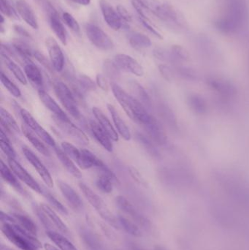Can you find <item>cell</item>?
<instances>
[{
  "instance_id": "1",
  "label": "cell",
  "mask_w": 249,
  "mask_h": 250,
  "mask_svg": "<svg viewBox=\"0 0 249 250\" xmlns=\"http://www.w3.org/2000/svg\"><path fill=\"white\" fill-rule=\"evenodd\" d=\"M223 13L215 20L214 26L219 32L235 34L240 32L248 19V7L246 0H225Z\"/></svg>"
},
{
  "instance_id": "2",
  "label": "cell",
  "mask_w": 249,
  "mask_h": 250,
  "mask_svg": "<svg viewBox=\"0 0 249 250\" xmlns=\"http://www.w3.org/2000/svg\"><path fill=\"white\" fill-rule=\"evenodd\" d=\"M1 232L12 244L21 250H38L42 245L36 236L22 229L17 223H2Z\"/></svg>"
},
{
  "instance_id": "3",
  "label": "cell",
  "mask_w": 249,
  "mask_h": 250,
  "mask_svg": "<svg viewBox=\"0 0 249 250\" xmlns=\"http://www.w3.org/2000/svg\"><path fill=\"white\" fill-rule=\"evenodd\" d=\"M79 188L84 195L85 198L87 199L89 204L96 209L101 217L115 229H119L120 226L118 223V217H115L110 211L109 208H108L103 200L97 194L95 193L86 184L80 182L79 184Z\"/></svg>"
},
{
  "instance_id": "4",
  "label": "cell",
  "mask_w": 249,
  "mask_h": 250,
  "mask_svg": "<svg viewBox=\"0 0 249 250\" xmlns=\"http://www.w3.org/2000/svg\"><path fill=\"white\" fill-rule=\"evenodd\" d=\"M54 92L66 111L76 120H81L82 116L77 106V101L71 89L62 82L57 81L54 83Z\"/></svg>"
},
{
  "instance_id": "5",
  "label": "cell",
  "mask_w": 249,
  "mask_h": 250,
  "mask_svg": "<svg viewBox=\"0 0 249 250\" xmlns=\"http://www.w3.org/2000/svg\"><path fill=\"white\" fill-rule=\"evenodd\" d=\"M86 33L89 41L99 49L109 51L114 48V43L111 38L96 25L87 23Z\"/></svg>"
},
{
  "instance_id": "6",
  "label": "cell",
  "mask_w": 249,
  "mask_h": 250,
  "mask_svg": "<svg viewBox=\"0 0 249 250\" xmlns=\"http://www.w3.org/2000/svg\"><path fill=\"white\" fill-rule=\"evenodd\" d=\"M19 114H20L22 120H23L26 126H27L29 129L33 130V132H35V134L38 135V136L39 137V138L42 139L45 144H48V145L53 147V148L57 147L55 140H54L53 137L37 122V120L32 117V114H31L29 111L23 109V108H20Z\"/></svg>"
},
{
  "instance_id": "7",
  "label": "cell",
  "mask_w": 249,
  "mask_h": 250,
  "mask_svg": "<svg viewBox=\"0 0 249 250\" xmlns=\"http://www.w3.org/2000/svg\"><path fill=\"white\" fill-rule=\"evenodd\" d=\"M23 155L26 157V160L30 163V164L33 166L34 168L37 170L38 174L42 178L44 183L48 187L52 188L54 187V181H53L52 176L50 174L47 167L44 166L43 163L40 161L38 156L27 147H23L22 148Z\"/></svg>"
},
{
  "instance_id": "8",
  "label": "cell",
  "mask_w": 249,
  "mask_h": 250,
  "mask_svg": "<svg viewBox=\"0 0 249 250\" xmlns=\"http://www.w3.org/2000/svg\"><path fill=\"white\" fill-rule=\"evenodd\" d=\"M54 122L60 129L68 136L71 137L73 140L80 145L86 146L89 144V140L87 135L79 129L76 125L73 124L70 120H63L53 117Z\"/></svg>"
},
{
  "instance_id": "9",
  "label": "cell",
  "mask_w": 249,
  "mask_h": 250,
  "mask_svg": "<svg viewBox=\"0 0 249 250\" xmlns=\"http://www.w3.org/2000/svg\"><path fill=\"white\" fill-rule=\"evenodd\" d=\"M9 167L13 170L16 176L27 185L32 190L35 191L38 194H42L43 189L39 186V184L35 180L33 177L26 171L24 167L20 166L19 162L16 161V159L7 158Z\"/></svg>"
},
{
  "instance_id": "10",
  "label": "cell",
  "mask_w": 249,
  "mask_h": 250,
  "mask_svg": "<svg viewBox=\"0 0 249 250\" xmlns=\"http://www.w3.org/2000/svg\"><path fill=\"white\" fill-rule=\"evenodd\" d=\"M115 204L118 208L123 211L124 214L130 217L133 222L139 226L147 227L149 225V221L146 220L144 216L140 214L138 211L136 209L135 207L122 195H118L115 198Z\"/></svg>"
},
{
  "instance_id": "11",
  "label": "cell",
  "mask_w": 249,
  "mask_h": 250,
  "mask_svg": "<svg viewBox=\"0 0 249 250\" xmlns=\"http://www.w3.org/2000/svg\"><path fill=\"white\" fill-rule=\"evenodd\" d=\"M45 45L54 70L58 73L62 71L64 66V57L58 42L54 38L49 37L45 40Z\"/></svg>"
},
{
  "instance_id": "12",
  "label": "cell",
  "mask_w": 249,
  "mask_h": 250,
  "mask_svg": "<svg viewBox=\"0 0 249 250\" xmlns=\"http://www.w3.org/2000/svg\"><path fill=\"white\" fill-rule=\"evenodd\" d=\"M114 61L121 70L138 77H141L144 75V70L141 64L130 56L123 54H116L114 57Z\"/></svg>"
},
{
  "instance_id": "13",
  "label": "cell",
  "mask_w": 249,
  "mask_h": 250,
  "mask_svg": "<svg viewBox=\"0 0 249 250\" xmlns=\"http://www.w3.org/2000/svg\"><path fill=\"white\" fill-rule=\"evenodd\" d=\"M111 89L118 104L122 107L127 115L133 120V111H134L135 99L132 95H129L116 83H112Z\"/></svg>"
},
{
  "instance_id": "14",
  "label": "cell",
  "mask_w": 249,
  "mask_h": 250,
  "mask_svg": "<svg viewBox=\"0 0 249 250\" xmlns=\"http://www.w3.org/2000/svg\"><path fill=\"white\" fill-rule=\"evenodd\" d=\"M102 16L106 21L107 24L115 31L119 30L124 24L122 19L118 15V12L114 10V7L106 0H100L99 1Z\"/></svg>"
},
{
  "instance_id": "15",
  "label": "cell",
  "mask_w": 249,
  "mask_h": 250,
  "mask_svg": "<svg viewBox=\"0 0 249 250\" xmlns=\"http://www.w3.org/2000/svg\"><path fill=\"white\" fill-rule=\"evenodd\" d=\"M57 184H58V187L61 194L67 200V202L70 204V205L74 209H81L83 208V201L77 192L70 185L63 181H58Z\"/></svg>"
},
{
  "instance_id": "16",
  "label": "cell",
  "mask_w": 249,
  "mask_h": 250,
  "mask_svg": "<svg viewBox=\"0 0 249 250\" xmlns=\"http://www.w3.org/2000/svg\"><path fill=\"white\" fill-rule=\"evenodd\" d=\"M38 96H39L42 104L45 105V108H47V109L49 110L54 114V117L59 119V120H70L67 114L60 108L59 105L44 89L38 90Z\"/></svg>"
},
{
  "instance_id": "17",
  "label": "cell",
  "mask_w": 249,
  "mask_h": 250,
  "mask_svg": "<svg viewBox=\"0 0 249 250\" xmlns=\"http://www.w3.org/2000/svg\"><path fill=\"white\" fill-rule=\"evenodd\" d=\"M207 83L211 89L224 96L230 97L236 95L237 89L235 86L225 79L220 78H209Z\"/></svg>"
},
{
  "instance_id": "18",
  "label": "cell",
  "mask_w": 249,
  "mask_h": 250,
  "mask_svg": "<svg viewBox=\"0 0 249 250\" xmlns=\"http://www.w3.org/2000/svg\"><path fill=\"white\" fill-rule=\"evenodd\" d=\"M16 5L18 13L24 21L33 29H38V20L31 6L25 0H17Z\"/></svg>"
},
{
  "instance_id": "19",
  "label": "cell",
  "mask_w": 249,
  "mask_h": 250,
  "mask_svg": "<svg viewBox=\"0 0 249 250\" xmlns=\"http://www.w3.org/2000/svg\"><path fill=\"white\" fill-rule=\"evenodd\" d=\"M89 126H90L91 132L95 137V139L101 144V146L105 150L109 152H112L114 146L111 142V138H110L108 133L102 129L99 123H96L95 121H91Z\"/></svg>"
},
{
  "instance_id": "20",
  "label": "cell",
  "mask_w": 249,
  "mask_h": 250,
  "mask_svg": "<svg viewBox=\"0 0 249 250\" xmlns=\"http://www.w3.org/2000/svg\"><path fill=\"white\" fill-rule=\"evenodd\" d=\"M129 88L132 93V96L144 105L147 109L152 108V102L148 92L146 89L134 80H130L128 82Z\"/></svg>"
},
{
  "instance_id": "21",
  "label": "cell",
  "mask_w": 249,
  "mask_h": 250,
  "mask_svg": "<svg viewBox=\"0 0 249 250\" xmlns=\"http://www.w3.org/2000/svg\"><path fill=\"white\" fill-rule=\"evenodd\" d=\"M107 108H108L110 114H111L113 121H114V125H115V129L118 131L119 135H121L125 141H130L132 138L131 132H130V129H129L125 122L122 120L120 114H118L115 107L111 105V104H108V105H107Z\"/></svg>"
},
{
  "instance_id": "22",
  "label": "cell",
  "mask_w": 249,
  "mask_h": 250,
  "mask_svg": "<svg viewBox=\"0 0 249 250\" xmlns=\"http://www.w3.org/2000/svg\"><path fill=\"white\" fill-rule=\"evenodd\" d=\"M92 112H93L95 118L97 120L98 123L102 126V129L108 133L111 140L115 141V142L118 141V135L117 133L116 129L111 124V122L108 120L107 116L104 114L103 111L97 107H94L92 108Z\"/></svg>"
},
{
  "instance_id": "23",
  "label": "cell",
  "mask_w": 249,
  "mask_h": 250,
  "mask_svg": "<svg viewBox=\"0 0 249 250\" xmlns=\"http://www.w3.org/2000/svg\"><path fill=\"white\" fill-rule=\"evenodd\" d=\"M0 172H1V178H2L4 182H7L10 186L13 187L18 192L26 196V191L22 188L21 185L18 180L17 176L13 173V170H11L10 167L6 166L5 163L2 160L1 161Z\"/></svg>"
},
{
  "instance_id": "24",
  "label": "cell",
  "mask_w": 249,
  "mask_h": 250,
  "mask_svg": "<svg viewBox=\"0 0 249 250\" xmlns=\"http://www.w3.org/2000/svg\"><path fill=\"white\" fill-rule=\"evenodd\" d=\"M54 151H55L56 155L58 157V160L61 162L62 166L65 167L66 170L72 176H74L75 178H77V179L81 178L82 174L78 167L76 166L73 160L62 149L58 148V147H55Z\"/></svg>"
},
{
  "instance_id": "25",
  "label": "cell",
  "mask_w": 249,
  "mask_h": 250,
  "mask_svg": "<svg viewBox=\"0 0 249 250\" xmlns=\"http://www.w3.org/2000/svg\"><path fill=\"white\" fill-rule=\"evenodd\" d=\"M24 73L26 79L30 81L32 84L39 89H43V77L40 70L32 62L26 63L24 65Z\"/></svg>"
},
{
  "instance_id": "26",
  "label": "cell",
  "mask_w": 249,
  "mask_h": 250,
  "mask_svg": "<svg viewBox=\"0 0 249 250\" xmlns=\"http://www.w3.org/2000/svg\"><path fill=\"white\" fill-rule=\"evenodd\" d=\"M48 20H49L50 26H51V29L54 31L55 35H57V38L59 39V41H61L63 45H67V31H66L63 23H61L57 11L49 15L48 16Z\"/></svg>"
},
{
  "instance_id": "27",
  "label": "cell",
  "mask_w": 249,
  "mask_h": 250,
  "mask_svg": "<svg viewBox=\"0 0 249 250\" xmlns=\"http://www.w3.org/2000/svg\"><path fill=\"white\" fill-rule=\"evenodd\" d=\"M128 41L130 45L136 50L145 49L152 45V41L149 37L140 32H130L128 35Z\"/></svg>"
},
{
  "instance_id": "28",
  "label": "cell",
  "mask_w": 249,
  "mask_h": 250,
  "mask_svg": "<svg viewBox=\"0 0 249 250\" xmlns=\"http://www.w3.org/2000/svg\"><path fill=\"white\" fill-rule=\"evenodd\" d=\"M136 138L137 141L140 143L145 151L152 157V158L156 159V160H160L161 154L159 153V150L155 146L153 141L149 137L146 136L140 132L136 133Z\"/></svg>"
},
{
  "instance_id": "29",
  "label": "cell",
  "mask_w": 249,
  "mask_h": 250,
  "mask_svg": "<svg viewBox=\"0 0 249 250\" xmlns=\"http://www.w3.org/2000/svg\"><path fill=\"white\" fill-rule=\"evenodd\" d=\"M1 59H2L3 62L7 66V68L13 73V76L19 80V82L21 83L22 84H27V79H26V75H25V73H23V70L20 68V67L4 53L1 52Z\"/></svg>"
},
{
  "instance_id": "30",
  "label": "cell",
  "mask_w": 249,
  "mask_h": 250,
  "mask_svg": "<svg viewBox=\"0 0 249 250\" xmlns=\"http://www.w3.org/2000/svg\"><path fill=\"white\" fill-rule=\"evenodd\" d=\"M145 130L147 133L148 136L158 144H164L166 143L167 137L165 132L162 130L161 126L158 124L157 122H153L152 124L145 126Z\"/></svg>"
},
{
  "instance_id": "31",
  "label": "cell",
  "mask_w": 249,
  "mask_h": 250,
  "mask_svg": "<svg viewBox=\"0 0 249 250\" xmlns=\"http://www.w3.org/2000/svg\"><path fill=\"white\" fill-rule=\"evenodd\" d=\"M21 131L23 135H25L28 141L32 144L34 147L39 151L40 154H43L44 156L49 157L50 151L48 149L45 144L38 138L34 135L33 132L29 129L27 126H22Z\"/></svg>"
},
{
  "instance_id": "32",
  "label": "cell",
  "mask_w": 249,
  "mask_h": 250,
  "mask_svg": "<svg viewBox=\"0 0 249 250\" xmlns=\"http://www.w3.org/2000/svg\"><path fill=\"white\" fill-rule=\"evenodd\" d=\"M48 238L61 250H78L70 241L54 230H47Z\"/></svg>"
},
{
  "instance_id": "33",
  "label": "cell",
  "mask_w": 249,
  "mask_h": 250,
  "mask_svg": "<svg viewBox=\"0 0 249 250\" xmlns=\"http://www.w3.org/2000/svg\"><path fill=\"white\" fill-rule=\"evenodd\" d=\"M11 215L14 217L16 220V223L22 229L26 230V231L30 233L33 236H37L38 234V229H37L36 225L34 223L33 220L25 215V214H20V213H12Z\"/></svg>"
},
{
  "instance_id": "34",
  "label": "cell",
  "mask_w": 249,
  "mask_h": 250,
  "mask_svg": "<svg viewBox=\"0 0 249 250\" xmlns=\"http://www.w3.org/2000/svg\"><path fill=\"white\" fill-rule=\"evenodd\" d=\"M41 208H42L45 214L48 216L49 220H51L54 227L57 228L58 230L64 233H68V228L64 224L61 218L57 215V213L46 204H40Z\"/></svg>"
},
{
  "instance_id": "35",
  "label": "cell",
  "mask_w": 249,
  "mask_h": 250,
  "mask_svg": "<svg viewBox=\"0 0 249 250\" xmlns=\"http://www.w3.org/2000/svg\"><path fill=\"white\" fill-rule=\"evenodd\" d=\"M188 104L191 109L197 114H204L207 112L208 105L204 98L197 94L190 95Z\"/></svg>"
},
{
  "instance_id": "36",
  "label": "cell",
  "mask_w": 249,
  "mask_h": 250,
  "mask_svg": "<svg viewBox=\"0 0 249 250\" xmlns=\"http://www.w3.org/2000/svg\"><path fill=\"white\" fill-rule=\"evenodd\" d=\"M139 4L145 9L153 13L159 19L165 9V3H162L159 0H137Z\"/></svg>"
},
{
  "instance_id": "37",
  "label": "cell",
  "mask_w": 249,
  "mask_h": 250,
  "mask_svg": "<svg viewBox=\"0 0 249 250\" xmlns=\"http://www.w3.org/2000/svg\"><path fill=\"white\" fill-rule=\"evenodd\" d=\"M104 75L111 80H118L121 77V69L119 68L115 61L105 60L102 64Z\"/></svg>"
},
{
  "instance_id": "38",
  "label": "cell",
  "mask_w": 249,
  "mask_h": 250,
  "mask_svg": "<svg viewBox=\"0 0 249 250\" xmlns=\"http://www.w3.org/2000/svg\"><path fill=\"white\" fill-rule=\"evenodd\" d=\"M117 217L120 227L122 228L127 233L135 237H140L142 236L141 230L134 222L131 221L122 215H118Z\"/></svg>"
},
{
  "instance_id": "39",
  "label": "cell",
  "mask_w": 249,
  "mask_h": 250,
  "mask_svg": "<svg viewBox=\"0 0 249 250\" xmlns=\"http://www.w3.org/2000/svg\"><path fill=\"white\" fill-rule=\"evenodd\" d=\"M1 114V123L2 126H5V129H8L9 131H13L16 133H20V129L18 125L13 116L4 108L1 107L0 110Z\"/></svg>"
},
{
  "instance_id": "40",
  "label": "cell",
  "mask_w": 249,
  "mask_h": 250,
  "mask_svg": "<svg viewBox=\"0 0 249 250\" xmlns=\"http://www.w3.org/2000/svg\"><path fill=\"white\" fill-rule=\"evenodd\" d=\"M80 235L89 250H100V245L93 233L86 229H80Z\"/></svg>"
},
{
  "instance_id": "41",
  "label": "cell",
  "mask_w": 249,
  "mask_h": 250,
  "mask_svg": "<svg viewBox=\"0 0 249 250\" xmlns=\"http://www.w3.org/2000/svg\"><path fill=\"white\" fill-rule=\"evenodd\" d=\"M114 185L115 183L111 178L102 173H99L96 180V188L104 193L108 194L112 192Z\"/></svg>"
},
{
  "instance_id": "42",
  "label": "cell",
  "mask_w": 249,
  "mask_h": 250,
  "mask_svg": "<svg viewBox=\"0 0 249 250\" xmlns=\"http://www.w3.org/2000/svg\"><path fill=\"white\" fill-rule=\"evenodd\" d=\"M1 151L7 156V158L16 159V151L13 149L10 144V140L7 138V135L4 132V129L1 130V141H0Z\"/></svg>"
},
{
  "instance_id": "43",
  "label": "cell",
  "mask_w": 249,
  "mask_h": 250,
  "mask_svg": "<svg viewBox=\"0 0 249 250\" xmlns=\"http://www.w3.org/2000/svg\"><path fill=\"white\" fill-rule=\"evenodd\" d=\"M0 9L1 14L9 18L19 20V13L13 7L11 0H0Z\"/></svg>"
},
{
  "instance_id": "44",
  "label": "cell",
  "mask_w": 249,
  "mask_h": 250,
  "mask_svg": "<svg viewBox=\"0 0 249 250\" xmlns=\"http://www.w3.org/2000/svg\"><path fill=\"white\" fill-rule=\"evenodd\" d=\"M1 82L3 86L6 89L13 95L15 98H20L21 96V92H20L19 88L10 80L8 77L4 74V72L1 73Z\"/></svg>"
},
{
  "instance_id": "45",
  "label": "cell",
  "mask_w": 249,
  "mask_h": 250,
  "mask_svg": "<svg viewBox=\"0 0 249 250\" xmlns=\"http://www.w3.org/2000/svg\"><path fill=\"white\" fill-rule=\"evenodd\" d=\"M63 151L76 163L80 160L81 156V150H79L77 147L69 142H62L61 144Z\"/></svg>"
},
{
  "instance_id": "46",
  "label": "cell",
  "mask_w": 249,
  "mask_h": 250,
  "mask_svg": "<svg viewBox=\"0 0 249 250\" xmlns=\"http://www.w3.org/2000/svg\"><path fill=\"white\" fill-rule=\"evenodd\" d=\"M33 209L35 214L38 216V219L40 220L44 227L48 230H54V226L51 223V220L48 218L45 211L41 208L40 205H38L37 204H33Z\"/></svg>"
},
{
  "instance_id": "47",
  "label": "cell",
  "mask_w": 249,
  "mask_h": 250,
  "mask_svg": "<svg viewBox=\"0 0 249 250\" xmlns=\"http://www.w3.org/2000/svg\"><path fill=\"white\" fill-rule=\"evenodd\" d=\"M42 195L45 197L48 202L56 208L58 210L59 212L61 214H64V215H68V211H67L66 207L60 202L49 191L46 190L45 189H43V192H42Z\"/></svg>"
},
{
  "instance_id": "48",
  "label": "cell",
  "mask_w": 249,
  "mask_h": 250,
  "mask_svg": "<svg viewBox=\"0 0 249 250\" xmlns=\"http://www.w3.org/2000/svg\"><path fill=\"white\" fill-rule=\"evenodd\" d=\"M77 83L82 89H84L85 91H89V92L96 90V86H97L90 77L83 74H80L79 76Z\"/></svg>"
},
{
  "instance_id": "49",
  "label": "cell",
  "mask_w": 249,
  "mask_h": 250,
  "mask_svg": "<svg viewBox=\"0 0 249 250\" xmlns=\"http://www.w3.org/2000/svg\"><path fill=\"white\" fill-rule=\"evenodd\" d=\"M62 18L66 24L67 25V26H68L73 32H74L75 33L77 34V35H80V29L78 22L76 21V19H75L70 13H67V12H64V13H63Z\"/></svg>"
},
{
  "instance_id": "50",
  "label": "cell",
  "mask_w": 249,
  "mask_h": 250,
  "mask_svg": "<svg viewBox=\"0 0 249 250\" xmlns=\"http://www.w3.org/2000/svg\"><path fill=\"white\" fill-rule=\"evenodd\" d=\"M33 57L43 66L44 67L47 69V70H49V71H52L53 70H54V67H53L52 64H51V62L48 61V59L42 54V53L39 52V51H36L35 50L34 51Z\"/></svg>"
},
{
  "instance_id": "51",
  "label": "cell",
  "mask_w": 249,
  "mask_h": 250,
  "mask_svg": "<svg viewBox=\"0 0 249 250\" xmlns=\"http://www.w3.org/2000/svg\"><path fill=\"white\" fill-rule=\"evenodd\" d=\"M34 1L44 10V12L48 15V16L51 15V13L57 12L49 0H34Z\"/></svg>"
},
{
  "instance_id": "52",
  "label": "cell",
  "mask_w": 249,
  "mask_h": 250,
  "mask_svg": "<svg viewBox=\"0 0 249 250\" xmlns=\"http://www.w3.org/2000/svg\"><path fill=\"white\" fill-rule=\"evenodd\" d=\"M128 170L130 176L135 182H137L140 185H143V186H146V182L145 181L144 178L142 176V175L140 174V172L138 171V170L136 167H133V166H130L128 167Z\"/></svg>"
},
{
  "instance_id": "53",
  "label": "cell",
  "mask_w": 249,
  "mask_h": 250,
  "mask_svg": "<svg viewBox=\"0 0 249 250\" xmlns=\"http://www.w3.org/2000/svg\"><path fill=\"white\" fill-rule=\"evenodd\" d=\"M96 83L101 89L108 92L109 90L110 85L108 79L104 74H97L96 76Z\"/></svg>"
},
{
  "instance_id": "54",
  "label": "cell",
  "mask_w": 249,
  "mask_h": 250,
  "mask_svg": "<svg viewBox=\"0 0 249 250\" xmlns=\"http://www.w3.org/2000/svg\"><path fill=\"white\" fill-rule=\"evenodd\" d=\"M116 10L118 15H119L120 17H121V19H122L123 21L127 22V23L132 21L131 15L127 11L125 7H123L122 5H118L117 6Z\"/></svg>"
},
{
  "instance_id": "55",
  "label": "cell",
  "mask_w": 249,
  "mask_h": 250,
  "mask_svg": "<svg viewBox=\"0 0 249 250\" xmlns=\"http://www.w3.org/2000/svg\"><path fill=\"white\" fill-rule=\"evenodd\" d=\"M159 70L164 79H166L168 82H171L172 76L171 69L165 64H160L159 66Z\"/></svg>"
},
{
  "instance_id": "56",
  "label": "cell",
  "mask_w": 249,
  "mask_h": 250,
  "mask_svg": "<svg viewBox=\"0 0 249 250\" xmlns=\"http://www.w3.org/2000/svg\"><path fill=\"white\" fill-rule=\"evenodd\" d=\"M13 28H14V30L16 31V32H17L19 35H20V36L23 37V38H29V39L32 38L30 34L28 32V31L26 30L24 28L22 27L20 25H14Z\"/></svg>"
},
{
  "instance_id": "57",
  "label": "cell",
  "mask_w": 249,
  "mask_h": 250,
  "mask_svg": "<svg viewBox=\"0 0 249 250\" xmlns=\"http://www.w3.org/2000/svg\"><path fill=\"white\" fill-rule=\"evenodd\" d=\"M71 1L81 5H89L91 2V0H71Z\"/></svg>"
},
{
  "instance_id": "58",
  "label": "cell",
  "mask_w": 249,
  "mask_h": 250,
  "mask_svg": "<svg viewBox=\"0 0 249 250\" xmlns=\"http://www.w3.org/2000/svg\"><path fill=\"white\" fill-rule=\"evenodd\" d=\"M44 249L45 250H61L54 247V245H50V244H45L44 245Z\"/></svg>"
},
{
  "instance_id": "59",
  "label": "cell",
  "mask_w": 249,
  "mask_h": 250,
  "mask_svg": "<svg viewBox=\"0 0 249 250\" xmlns=\"http://www.w3.org/2000/svg\"><path fill=\"white\" fill-rule=\"evenodd\" d=\"M0 250H13L11 248H8V247L4 246V245H1V249Z\"/></svg>"
}]
</instances>
